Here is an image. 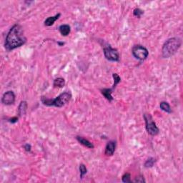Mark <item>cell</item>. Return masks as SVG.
I'll use <instances>...</instances> for the list:
<instances>
[{
  "instance_id": "obj_3",
  "label": "cell",
  "mask_w": 183,
  "mask_h": 183,
  "mask_svg": "<svg viewBox=\"0 0 183 183\" xmlns=\"http://www.w3.org/2000/svg\"><path fill=\"white\" fill-rule=\"evenodd\" d=\"M72 98V94L69 92H65L57 97L55 99H48L45 97H42L41 101L43 105L47 106H54L57 107H62L66 105Z\"/></svg>"
},
{
  "instance_id": "obj_19",
  "label": "cell",
  "mask_w": 183,
  "mask_h": 183,
  "mask_svg": "<svg viewBox=\"0 0 183 183\" xmlns=\"http://www.w3.org/2000/svg\"><path fill=\"white\" fill-rule=\"evenodd\" d=\"M122 180L123 182H126V183L131 182L132 180H131L130 174L128 173H126L125 174H124V175L122 177Z\"/></svg>"
},
{
  "instance_id": "obj_24",
  "label": "cell",
  "mask_w": 183,
  "mask_h": 183,
  "mask_svg": "<svg viewBox=\"0 0 183 183\" xmlns=\"http://www.w3.org/2000/svg\"><path fill=\"white\" fill-rule=\"evenodd\" d=\"M57 43L59 44V45H60V46H62V45H65V43H64V42H58Z\"/></svg>"
},
{
  "instance_id": "obj_18",
  "label": "cell",
  "mask_w": 183,
  "mask_h": 183,
  "mask_svg": "<svg viewBox=\"0 0 183 183\" xmlns=\"http://www.w3.org/2000/svg\"><path fill=\"white\" fill-rule=\"evenodd\" d=\"M80 177L81 178H83L84 175H86V173H87V167H86V166L84 164H81L80 165Z\"/></svg>"
},
{
  "instance_id": "obj_13",
  "label": "cell",
  "mask_w": 183,
  "mask_h": 183,
  "mask_svg": "<svg viewBox=\"0 0 183 183\" xmlns=\"http://www.w3.org/2000/svg\"><path fill=\"white\" fill-rule=\"evenodd\" d=\"M60 32L61 33L62 36H67L71 32V28L70 26L68 25H62L61 26L59 27Z\"/></svg>"
},
{
  "instance_id": "obj_17",
  "label": "cell",
  "mask_w": 183,
  "mask_h": 183,
  "mask_svg": "<svg viewBox=\"0 0 183 183\" xmlns=\"http://www.w3.org/2000/svg\"><path fill=\"white\" fill-rule=\"evenodd\" d=\"M112 77L113 79H114V85H113V87H112V88L114 89H115V87H116V86L121 81V78H120V77L119 76L118 74H116V73H114V74H112Z\"/></svg>"
},
{
  "instance_id": "obj_16",
  "label": "cell",
  "mask_w": 183,
  "mask_h": 183,
  "mask_svg": "<svg viewBox=\"0 0 183 183\" xmlns=\"http://www.w3.org/2000/svg\"><path fill=\"white\" fill-rule=\"evenodd\" d=\"M155 162H156V159L154 158V157H150L149 159L146 160L145 163H144V167L147 168L153 167Z\"/></svg>"
},
{
  "instance_id": "obj_22",
  "label": "cell",
  "mask_w": 183,
  "mask_h": 183,
  "mask_svg": "<svg viewBox=\"0 0 183 183\" xmlns=\"http://www.w3.org/2000/svg\"><path fill=\"white\" fill-rule=\"evenodd\" d=\"M24 148H25V150L27 152H30L31 149H32V146L30 144H26L24 145Z\"/></svg>"
},
{
  "instance_id": "obj_15",
  "label": "cell",
  "mask_w": 183,
  "mask_h": 183,
  "mask_svg": "<svg viewBox=\"0 0 183 183\" xmlns=\"http://www.w3.org/2000/svg\"><path fill=\"white\" fill-rule=\"evenodd\" d=\"M160 107L162 111L165 112L167 113H171L172 112V109L170 107L169 104L167 102H161L160 104Z\"/></svg>"
},
{
  "instance_id": "obj_1",
  "label": "cell",
  "mask_w": 183,
  "mask_h": 183,
  "mask_svg": "<svg viewBox=\"0 0 183 183\" xmlns=\"http://www.w3.org/2000/svg\"><path fill=\"white\" fill-rule=\"evenodd\" d=\"M26 42L27 38L22 27L16 24L10 29L6 36L4 42L5 49L7 51H12L25 45Z\"/></svg>"
},
{
  "instance_id": "obj_8",
  "label": "cell",
  "mask_w": 183,
  "mask_h": 183,
  "mask_svg": "<svg viewBox=\"0 0 183 183\" xmlns=\"http://www.w3.org/2000/svg\"><path fill=\"white\" fill-rule=\"evenodd\" d=\"M115 149H116V142L115 141H109L108 142L105 147V154L106 156H112L114 155Z\"/></svg>"
},
{
  "instance_id": "obj_7",
  "label": "cell",
  "mask_w": 183,
  "mask_h": 183,
  "mask_svg": "<svg viewBox=\"0 0 183 183\" xmlns=\"http://www.w3.org/2000/svg\"><path fill=\"white\" fill-rule=\"evenodd\" d=\"M15 102V94L14 92L8 91L3 94L1 97V102L5 105H11Z\"/></svg>"
},
{
  "instance_id": "obj_9",
  "label": "cell",
  "mask_w": 183,
  "mask_h": 183,
  "mask_svg": "<svg viewBox=\"0 0 183 183\" xmlns=\"http://www.w3.org/2000/svg\"><path fill=\"white\" fill-rule=\"evenodd\" d=\"M76 139L80 144H82V145H84L86 147L89 148V149H93V148L94 147V145H93V144L91 142H89V141L88 140H87V139L84 138L83 137L77 136L76 137Z\"/></svg>"
},
{
  "instance_id": "obj_6",
  "label": "cell",
  "mask_w": 183,
  "mask_h": 183,
  "mask_svg": "<svg viewBox=\"0 0 183 183\" xmlns=\"http://www.w3.org/2000/svg\"><path fill=\"white\" fill-rule=\"evenodd\" d=\"M104 54L106 59L111 62H119L120 60V54L118 49L112 48L111 46H107L104 48Z\"/></svg>"
},
{
  "instance_id": "obj_5",
  "label": "cell",
  "mask_w": 183,
  "mask_h": 183,
  "mask_svg": "<svg viewBox=\"0 0 183 183\" xmlns=\"http://www.w3.org/2000/svg\"><path fill=\"white\" fill-rule=\"evenodd\" d=\"M132 53L135 58L139 60H144L149 55L147 49L140 45H136L132 49Z\"/></svg>"
},
{
  "instance_id": "obj_20",
  "label": "cell",
  "mask_w": 183,
  "mask_h": 183,
  "mask_svg": "<svg viewBox=\"0 0 183 183\" xmlns=\"http://www.w3.org/2000/svg\"><path fill=\"white\" fill-rule=\"evenodd\" d=\"M143 14H144V11L142 10L140 8L135 9L134 11H133V14H134L135 16H137V17L139 18H140Z\"/></svg>"
},
{
  "instance_id": "obj_14",
  "label": "cell",
  "mask_w": 183,
  "mask_h": 183,
  "mask_svg": "<svg viewBox=\"0 0 183 183\" xmlns=\"http://www.w3.org/2000/svg\"><path fill=\"white\" fill-rule=\"evenodd\" d=\"M65 85V80L62 77L56 78L53 82V86L54 87H57V88H62Z\"/></svg>"
},
{
  "instance_id": "obj_11",
  "label": "cell",
  "mask_w": 183,
  "mask_h": 183,
  "mask_svg": "<svg viewBox=\"0 0 183 183\" xmlns=\"http://www.w3.org/2000/svg\"><path fill=\"white\" fill-rule=\"evenodd\" d=\"M61 16V14L58 13L57 14H56L55 16H49V17L47 18V19L45 21V25L46 27H50L54 24L55 22L60 18V16Z\"/></svg>"
},
{
  "instance_id": "obj_12",
  "label": "cell",
  "mask_w": 183,
  "mask_h": 183,
  "mask_svg": "<svg viewBox=\"0 0 183 183\" xmlns=\"http://www.w3.org/2000/svg\"><path fill=\"white\" fill-rule=\"evenodd\" d=\"M114 90L112 88H109V89H102L101 90L102 94L104 95V97L107 99L108 101L111 102L113 100V97L112 96V91Z\"/></svg>"
},
{
  "instance_id": "obj_21",
  "label": "cell",
  "mask_w": 183,
  "mask_h": 183,
  "mask_svg": "<svg viewBox=\"0 0 183 183\" xmlns=\"http://www.w3.org/2000/svg\"><path fill=\"white\" fill-rule=\"evenodd\" d=\"M135 182L142 183V182H145V180H144V178L142 176H140V177H136Z\"/></svg>"
},
{
  "instance_id": "obj_23",
  "label": "cell",
  "mask_w": 183,
  "mask_h": 183,
  "mask_svg": "<svg viewBox=\"0 0 183 183\" xmlns=\"http://www.w3.org/2000/svg\"><path fill=\"white\" fill-rule=\"evenodd\" d=\"M18 121V118L17 117H14V118H11L9 120V122H11V123H15Z\"/></svg>"
},
{
  "instance_id": "obj_10",
  "label": "cell",
  "mask_w": 183,
  "mask_h": 183,
  "mask_svg": "<svg viewBox=\"0 0 183 183\" xmlns=\"http://www.w3.org/2000/svg\"><path fill=\"white\" fill-rule=\"evenodd\" d=\"M27 109V103L26 101H22L18 108V115L19 117L23 116L26 114Z\"/></svg>"
},
{
  "instance_id": "obj_2",
  "label": "cell",
  "mask_w": 183,
  "mask_h": 183,
  "mask_svg": "<svg viewBox=\"0 0 183 183\" xmlns=\"http://www.w3.org/2000/svg\"><path fill=\"white\" fill-rule=\"evenodd\" d=\"M182 45V41L179 37L168 39L164 43L162 48V55L164 58H169L176 54Z\"/></svg>"
},
{
  "instance_id": "obj_4",
  "label": "cell",
  "mask_w": 183,
  "mask_h": 183,
  "mask_svg": "<svg viewBox=\"0 0 183 183\" xmlns=\"http://www.w3.org/2000/svg\"><path fill=\"white\" fill-rule=\"evenodd\" d=\"M144 119L145 121V128L146 130L152 136H155V135L159 134L160 129L157 127V126L155 124V122L153 121V119L150 114H144Z\"/></svg>"
}]
</instances>
